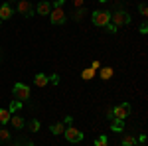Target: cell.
Wrapping results in <instances>:
<instances>
[{"label":"cell","instance_id":"6da1fadb","mask_svg":"<svg viewBox=\"0 0 148 146\" xmlns=\"http://www.w3.org/2000/svg\"><path fill=\"white\" fill-rule=\"evenodd\" d=\"M12 93H14V99H18V101H22V103H26L30 99V87L24 85V83H16Z\"/></svg>","mask_w":148,"mask_h":146},{"label":"cell","instance_id":"7a4b0ae2","mask_svg":"<svg viewBox=\"0 0 148 146\" xmlns=\"http://www.w3.org/2000/svg\"><path fill=\"white\" fill-rule=\"evenodd\" d=\"M91 20L95 26H107V24L111 22V12H107V10H95L93 12V16H91Z\"/></svg>","mask_w":148,"mask_h":146},{"label":"cell","instance_id":"3957f363","mask_svg":"<svg viewBox=\"0 0 148 146\" xmlns=\"http://www.w3.org/2000/svg\"><path fill=\"white\" fill-rule=\"evenodd\" d=\"M111 24H114L116 28L119 26H126V24H130V14L125 10H116L114 14H111Z\"/></svg>","mask_w":148,"mask_h":146},{"label":"cell","instance_id":"277c9868","mask_svg":"<svg viewBox=\"0 0 148 146\" xmlns=\"http://www.w3.org/2000/svg\"><path fill=\"white\" fill-rule=\"evenodd\" d=\"M130 103H121V105H116L114 109H111V112H113V119H126L128 114H130Z\"/></svg>","mask_w":148,"mask_h":146},{"label":"cell","instance_id":"5b68a950","mask_svg":"<svg viewBox=\"0 0 148 146\" xmlns=\"http://www.w3.org/2000/svg\"><path fill=\"white\" fill-rule=\"evenodd\" d=\"M49 20H51V24H56V26H61V24L67 20V16H65V10L63 8H51V12H49Z\"/></svg>","mask_w":148,"mask_h":146},{"label":"cell","instance_id":"8992f818","mask_svg":"<svg viewBox=\"0 0 148 146\" xmlns=\"http://www.w3.org/2000/svg\"><path fill=\"white\" fill-rule=\"evenodd\" d=\"M63 134H65V138H67L69 142H75V144L83 140V132H81L79 128H73V126L65 128V130H63Z\"/></svg>","mask_w":148,"mask_h":146},{"label":"cell","instance_id":"52a82bcc","mask_svg":"<svg viewBox=\"0 0 148 146\" xmlns=\"http://www.w3.org/2000/svg\"><path fill=\"white\" fill-rule=\"evenodd\" d=\"M18 12L26 16V18H30V16H34V6L28 2V0H20L18 2Z\"/></svg>","mask_w":148,"mask_h":146},{"label":"cell","instance_id":"ba28073f","mask_svg":"<svg viewBox=\"0 0 148 146\" xmlns=\"http://www.w3.org/2000/svg\"><path fill=\"white\" fill-rule=\"evenodd\" d=\"M34 12H36V14H40V16H47V14L51 12V4H49L47 0H42V2L36 6Z\"/></svg>","mask_w":148,"mask_h":146},{"label":"cell","instance_id":"9c48e42d","mask_svg":"<svg viewBox=\"0 0 148 146\" xmlns=\"http://www.w3.org/2000/svg\"><path fill=\"white\" fill-rule=\"evenodd\" d=\"M14 10H12V6L8 2H4V4H0V20H10Z\"/></svg>","mask_w":148,"mask_h":146},{"label":"cell","instance_id":"30bf717a","mask_svg":"<svg viewBox=\"0 0 148 146\" xmlns=\"http://www.w3.org/2000/svg\"><path fill=\"white\" fill-rule=\"evenodd\" d=\"M10 124L16 128V130H20V128H24V124H26V121H24L20 114H12L10 117Z\"/></svg>","mask_w":148,"mask_h":146},{"label":"cell","instance_id":"8fae6325","mask_svg":"<svg viewBox=\"0 0 148 146\" xmlns=\"http://www.w3.org/2000/svg\"><path fill=\"white\" fill-rule=\"evenodd\" d=\"M34 83H36V87H46L47 83H49V77H47L46 73H38L34 77Z\"/></svg>","mask_w":148,"mask_h":146},{"label":"cell","instance_id":"7c38bea8","mask_svg":"<svg viewBox=\"0 0 148 146\" xmlns=\"http://www.w3.org/2000/svg\"><path fill=\"white\" fill-rule=\"evenodd\" d=\"M10 117H12V112H10V111H6V109H0V124H8V123H10Z\"/></svg>","mask_w":148,"mask_h":146},{"label":"cell","instance_id":"4fadbf2b","mask_svg":"<svg viewBox=\"0 0 148 146\" xmlns=\"http://www.w3.org/2000/svg\"><path fill=\"white\" fill-rule=\"evenodd\" d=\"M99 75H101L103 81H109V79L113 77V67H103L101 71H99Z\"/></svg>","mask_w":148,"mask_h":146},{"label":"cell","instance_id":"5bb4252c","mask_svg":"<svg viewBox=\"0 0 148 146\" xmlns=\"http://www.w3.org/2000/svg\"><path fill=\"white\" fill-rule=\"evenodd\" d=\"M111 128H113L114 132H121V130L125 128V123H123L121 119H113V126H111Z\"/></svg>","mask_w":148,"mask_h":146},{"label":"cell","instance_id":"9a60e30c","mask_svg":"<svg viewBox=\"0 0 148 146\" xmlns=\"http://www.w3.org/2000/svg\"><path fill=\"white\" fill-rule=\"evenodd\" d=\"M49 130H51V134H63V130H65V126H63V124H51V126H49Z\"/></svg>","mask_w":148,"mask_h":146},{"label":"cell","instance_id":"2e32d148","mask_svg":"<svg viewBox=\"0 0 148 146\" xmlns=\"http://www.w3.org/2000/svg\"><path fill=\"white\" fill-rule=\"evenodd\" d=\"M93 77H95V69L87 67V69L81 71V79H93Z\"/></svg>","mask_w":148,"mask_h":146},{"label":"cell","instance_id":"e0dca14e","mask_svg":"<svg viewBox=\"0 0 148 146\" xmlns=\"http://www.w3.org/2000/svg\"><path fill=\"white\" fill-rule=\"evenodd\" d=\"M123 146H136V136H125L123 138Z\"/></svg>","mask_w":148,"mask_h":146},{"label":"cell","instance_id":"ac0fdd59","mask_svg":"<svg viewBox=\"0 0 148 146\" xmlns=\"http://www.w3.org/2000/svg\"><path fill=\"white\" fill-rule=\"evenodd\" d=\"M22 109V101H18V99H14V101L10 103V112H16Z\"/></svg>","mask_w":148,"mask_h":146},{"label":"cell","instance_id":"d6986e66","mask_svg":"<svg viewBox=\"0 0 148 146\" xmlns=\"http://www.w3.org/2000/svg\"><path fill=\"white\" fill-rule=\"evenodd\" d=\"M10 140V132L6 128H0V142H8Z\"/></svg>","mask_w":148,"mask_h":146},{"label":"cell","instance_id":"ffe728a7","mask_svg":"<svg viewBox=\"0 0 148 146\" xmlns=\"http://www.w3.org/2000/svg\"><path fill=\"white\" fill-rule=\"evenodd\" d=\"M28 128H30V130H32V132H38V130H40V121H30V123H28Z\"/></svg>","mask_w":148,"mask_h":146},{"label":"cell","instance_id":"44dd1931","mask_svg":"<svg viewBox=\"0 0 148 146\" xmlns=\"http://www.w3.org/2000/svg\"><path fill=\"white\" fill-rule=\"evenodd\" d=\"M95 146H109V142H107V136H99V138L95 140Z\"/></svg>","mask_w":148,"mask_h":146},{"label":"cell","instance_id":"7402d4cb","mask_svg":"<svg viewBox=\"0 0 148 146\" xmlns=\"http://www.w3.org/2000/svg\"><path fill=\"white\" fill-rule=\"evenodd\" d=\"M83 14H85V8H77V12H75V20H81Z\"/></svg>","mask_w":148,"mask_h":146},{"label":"cell","instance_id":"603a6c76","mask_svg":"<svg viewBox=\"0 0 148 146\" xmlns=\"http://www.w3.org/2000/svg\"><path fill=\"white\" fill-rule=\"evenodd\" d=\"M138 10H140V14H142V16H146V14H148V8H146V4H144V2L138 6Z\"/></svg>","mask_w":148,"mask_h":146},{"label":"cell","instance_id":"cb8c5ba5","mask_svg":"<svg viewBox=\"0 0 148 146\" xmlns=\"http://www.w3.org/2000/svg\"><path fill=\"white\" fill-rule=\"evenodd\" d=\"M47 77H49V83H53V85L59 83V75H47Z\"/></svg>","mask_w":148,"mask_h":146},{"label":"cell","instance_id":"d4e9b609","mask_svg":"<svg viewBox=\"0 0 148 146\" xmlns=\"http://www.w3.org/2000/svg\"><path fill=\"white\" fill-rule=\"evenodd\" d=\"M107 30H109V32H111V34H114V32H116V26H114V24H107Z\"/></svg>","mask_w":148,"mask_h":146},{"label":"cell","instance_id":"484cf974","mask_svg":"<svg viewBox=\"0 0 148 146\" xmlns=\"http://www.w3.org/2000/svg\"><path fill=\"white\" fill-rule=\"evenodd\" d=\"M83 2H85V0H73V6H75V8H83Z\"/></svg>","mask_w":148,"mask_h":146},{"label":"cell","instance_id":"4316f807","mask_svg":"<svg viewBox=\"0 0 148 146\" xmlns=\"http://www.w3.org/2000/svg\"><path fill=\"white\" fill-rule=\"evenodd\" d=\"M63 2H65V0H53V6H51V8H57V6L61 8V6H63Z\"/></svg>","mask_w":148,"mask_h":146},{"label":"cell","instance_id":"83f0119b","mask_svg":"<svg viewBox=\"0 0 148 146\" xmlns=\"http://www.w3.org/2000/svg\"><path fill=\"white\" fill-rule=\"evenodd\" d=\"M140 32H142V34H146V32H148V24H146V22L140 24Z\"/></svg>","mask_w":148,"mask_h":146},{"label":"cell","instance_id":"f1b7e54d","mask_svg":"<svg viewBox=\"0 0 148 146\" xmlns=\"http://www.w3.org/2000/svg\"><path fill=\"white\" fill-rule=\"evenodd\" d=\"M99 67H101V63H99V61H93V63H91V69H99Z\"/></svg>","mask_w":148,"mask_h":146},{"label":"cell","instance_id":"f546056e","mask_svg":"<svg viewBox=\"0 0 148 146\" xmlns=\"http://www.w3.org/2000/svg\"><path fill=\"white\" fill-rule=\"evenodd\" d=\"M138 140H140V142H142V144H144V140H146V134H144V132H142V134L138 136Z\"/></svg>","mask_w":148,"mask_h":146},{"label":"cell","instance_id":"4dcf8cb0","mask_svg":"<svg viewBox=\"0 0 148 146\" xmlns=\"http://www.w3.org/2000/svg\"><path fill=\"white\" fill-rule=\"evenodd\" d=\"M22 146H36L34 142H22Z\"/></svg>","mask_w":148,"mask_h":146},{"label":"cell","instance_id":"1f68e13d","mask_svg":"<svg viewBox=\"0 0 148 146\" xmlns=\"http://www.w3.org/2000/svg\"><path fill=\"white\" fill-rule=\"evenodd\" d=\"M0 59H2V49H0Z\"/></svg>","mask_w":148,"mask_h":146},{"label":"cell","instance_id":"d6a6232c","mask_svg":"<svg viewBox=\"0 0 148 146\" xmlns=\"http://www.w3.org/2000/svg\"><path fill=\"white\" fill-rule=\"evenodd\" d=\"M8 146H16V144H8Z\"/></svg>","mask_w":148,"mask_h":146},{"label":"cell","instance_id":"836d02e7","mask_svg":"<svg viewBox=\"0 0 148 146\" xmlns=\"http://www.w3.org/2000/svg\"><path fill=\"white\" fill-rule=\"evenodd\" d=\"M99 2H105V0H99Z\"/></svg>","mask_w":148,"mask_h":146},{"label":"cell","instance_id":"e575fe53","mask_svg":"<svg viewBox=\"0 0 148 146\" xmlns=\"http://www.w3.org/2000/svg\"><path fill=\"white\" fill-rule=\"evenodd\" d=\"M140 146H144V144H140Z\"/></svg>","mask_w":148,"mask_h":146},{"label":"cell","instance_id":"d590c367","mask_svg":"<svg viewBox=\"0 0 148 146\" xmlns=\"http://www.w3.org/2000/svg\"><path fill=\"white\" fill-rule=\"evenodd\" d=\"M0 22H2V20H0Z\"/></svg>","mask_w":148,"mask_h":146}]
</instances>
